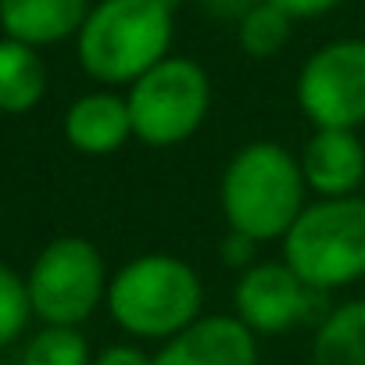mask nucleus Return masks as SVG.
I'll list each match as a JSON object with an SVG mask.
<instances>
[{
	"label": "nucleus",
	"mask_w": 365,
	"mask_h": 365,
	"mask_svg": "<svg viewBox=\"0 0 365 365\" xmlns=\"http://www.w3.org/2000/svg\"><path fill=\"white\" fill-rule=\"evenodd\" d=\"M304 194L308 182L301 161L272 140L240 147L230 158L219 187L226 226L255 244L283 240L304 212Z\"/></svg>",
	"instance_id": "nucleus-1"
},
{
	"label": "nucleus",
	"mask_w": 365,
	"mask_h": 365,
	"mask_svg": "<svg viewBox=\"0 0 365 365\" xmlns=\"http://www.w3.org/2000/svg\"><path fill=\"white\" fill-rule=\"evenodd\" d=\"M179 0H101L79 29V65L108 86H133L168 58Z\"/></svg>",
	"instance_id": "nucleus-2"
},
{
	"label": "nucleus",
	"mask_w": 365,
	"mask_h": 365,
	"mask_svg": "<svg viewBox=\"0 0 365 365\" xmlns=\"http://www.w3.org/2000/svg\"><path fill=\"white\" fill-rule=\"evenodd\" d=\"M205 287L190 262L175 255H140L108 283L111 319L143 340H168L201 319Z\"/></svg>",
	"instance_id": "nucleus-3"
},
{
	"label": "nucleus",
	"mask_w": 365,
	"mask_h": 365,
	"mask_svg": "<svg viewBox=\"0 0 365 365\" xmlns=\"http://www.w3.org/2000/svg\"><path fill=\"white\" fill-rule=\"evenodd\" d=\"M283 262L319 294L365 276V197H315L283 237Z\"/></svg>",
	"instance_id": "nucleus-4"
},
{
	"label": "nucleus",
	"mask_w": 365,
	"mask_h": 365,
	"mask_svg": "<svg viewBox=\"0 0 365 365\" xmlns=\"http://www.w3.org/2000/svg\"><path fill=\"white\" fill-rule=\"evenodd\" d=\"M133 136L147 147H179L208 118L212 79L190 58H165L129 86Z\"/></svg>",
	"instance_id": "nucleus-5"
},
{
	"label": "nucleus",
	"mask_w": 365,
	"mask_h": 365,
	"mask_svg": "<svg viewBox=\"0 0 365 365\" xmlns=\"http://www.w3.org/2000/svg\"><path fill=\"white\" fill-rule=\"evenodd\" d=\"M108 272L101 251L83 237L51 240L26 279L33 312L47 326H79L108 297Z\"/></svg>",
	"instance_id": "nucleus-6"
},
{
	"label": "nucleus",
	"mask_w": 365,
	"mask_h": 365,
	"mask_svg": "<svg viewBox=\"0 0 365 365\" xmlns=\"http://www.w3.org/2000/svg\"><path fill=\"white\" fill-rule=\"evenodd\" d=\"M297 108L315 129H358L365 122V40L319 47L301 65Z\"/></svg>",
	"instance_id": "nucleus-7"
},
{
	"label": "nucleus",
	"mask_w": 365,
	"mask_h": 365,
	"mask_svg": "<svg viewBox=\"0 0 365 365\" xmlns=\"http://www.w3.org/2000/svg\"><path fill=\"white\" fill-rule=\"evenodd\" d=\"M319 297L322 294L312 290L287 262H255L237 279L233 308L255 336H276L301 326Z\"/></svg>",
	"instance_id": "nucleus-8"
},
{
	"label": "nucleus",
	"mask_w": 365,
	"mask_h": 365,
	"mask_svg": "<svg viewBox=\"0 0 365 365\" xmlns=\"http://www.w3.org/2000/svg\"><path fill=\"white\" fill-rule=\"evenodd\" d=\"M154 365H258V336L237 315H201L161 344Z\"/></svg>",
	"instance_id": "nucleus-9"
},
{
	"label": "nucleus",
	"mask_w": 365,
	"mask_h": 365,
	"mask_svg": "<svg viewBox=\"0 0 365 365\" xmlns=\"http://www.w3.org/2000/svg\"><path fill=\"white\" fill-rule=\"evenodd\" d=\"M297 161L315 197H354L365 187V143L354 129H315Z\"/></svg>",
	"instance_id": "nucleus-10"
},
{
	"label": "nucleus",
	"mask_w": 365,
	"mask_h": 365,
	"mask_svg": "<svg viewBox=\"0 0 365 365\" xmlns=\"http://www.w3.org/2000/svg\"><path fill=\"white\" fill-rule=\"evenodd\" d=\"M90 0H0V26L29 47L61 43L83 29Z\"/></svg>",
	"instance_id": "nucleus-11"
},
{
	"label": "nucleus",
	"mask_w": 365,
	"mask_h": 365,
	"mask_svg": "<svg viewBox=\"0 0 365 365\" xmlns=\"http://www.w3.org/2000/svg\"><path fill=\"white\" fill-rule=\"evenodd\" d=\"M65 136L83 154H111L125 140H133V118L125 97L115 93H86L65 115Z\"/></svg>",
	"instance_id": "nucleus-12"
},
{
	"label": "nucleus",
	"mask_w": 365,
	"mask_h": 365,
	"mask_svg": "<svg viewBox=\"0 0 365 365\" xmlns=\"http://www.w3.org/2000/svg\"><path fill=\"white\" fill-rule=\"evenodd\" d=\"M43 93H47V68L36 47L4 40L0 43V111L8 115L33 111Z\"/></svg>",
	"instance_id": "nucleus-13"
},
{
	"label": "nucleus",
	"mask_w": 365,
	"mask_h": 365,
	"mask_svg": "<svg viewBox=\"0 0 365 365\" xmlns=\"http://www.w3.org/2000/svg\"><path fill=\"white\" fill-rule=\"evenodd\" d=\"M312 365H365V301H347L319 322Z\"/></svg>",
	"instance_id": "nucleus-14"
},
{
	"label": "nucleus",
	"mask_w": 365,
	"mask_h": 365,
	"mask_svg": "<svg viewBox=\"0 0 365 365\" xmlns=\"http://www.w3.org/2000/svg\"><path fill=\"white\" fill-rule=\"evenodd\" d=\"M290 15L279 11L276 4H269V0H262V4H255L240 22H237V40H240V51L247 58H276L287 40H290Z\"/></svg>",
	"instance_id": "nucleus-15"
},
{
	"label": "nucleus",
	"mask_w": 365,
	"mask_h": 365,
	"mask_svg": "<svg viewBox=\"0 0 365 365\" xmlns=\"http://www.w3.org/2000/svg\"><path fill=\"white\" fill-rule=\"evenodd\" d=\"M22 365H93L90 344L76 326H47L26 347Z\"/></svg>",
	"instance_id": "nucleus-16"
},
{
	"label": "nucleus",
	"mask_w": 365,
	"mask_h": 365,
	"mask_svg": "<svg viewBox=\"0 0 365 365\" xmlns=\"http://www.w3.org/2000/svg\"><path fill=\"white\" fill-rule=\"evenodd\" d=\"M33 315L29 287L22 276H15L8 265H0V347L11 344Z\"/></svg>",
	"instance_id": "nucleus-17"
},
{
	"label": "nucleus",
	"mask_w": 365,
	"mask_h": 365,
	"mask_svg": "<svg viewBox=\"0 0 365 365\" xmlns=\"http://www.w3.org/2000/svg\"><path fill=\"white\" fill-rule=\"evenodd\" d=\"M255 247H258L255 240H247L244 233H233V230H230V237L222 240V262L244 272V269L255 265Z\"/></svg>",
	"instance_id": "nucleus-18"
},
{
	"label": "nucleus",
	"mask_w": 365,
	"mask_h": 365,
	"mask_svg": "<svg viewBox=\"0 0 365 365\" xmlns=\"http://www.w3.org/2000/svg\"><path fill=\"white\" fill-rule=\"evenodd\" d=\"M197 4L215 22H240L255 4H262V0H197Z\"/></svg>",
	"instance_id": "nucleus-19"
},
{
	"label": "nucleus",
	"mask_w": 365,
	"mask_h": 365,
	"mask_svg": "<svg viewBox=\"0 0 365 365\" xmlns=\"http://www.w3.org/2000/svg\"><path fill=\"white\" fill-rule=\"evenodd\" d=\"M93 365H154V354H143L133 344H115V347H104L93 358Z\"/></svg>",
	"instance_id": "nucleus-20"
},
{
	"label": "nucleus",
	"mask_w": 365,
	"mask_h": 365,
	"mask_svg": "<svg viewBox=\"0 0 365 365\" xmlns=\"http://www.w3.org/2000/svg\"><path fill=\"white\" fill-rule=\"evenodd\" d=\"M279 11H287L290 19H319L326 11H333L340 0H269Z\"/></svg>",
	"instance_id": "nucleus-21"
}]
</instances>
